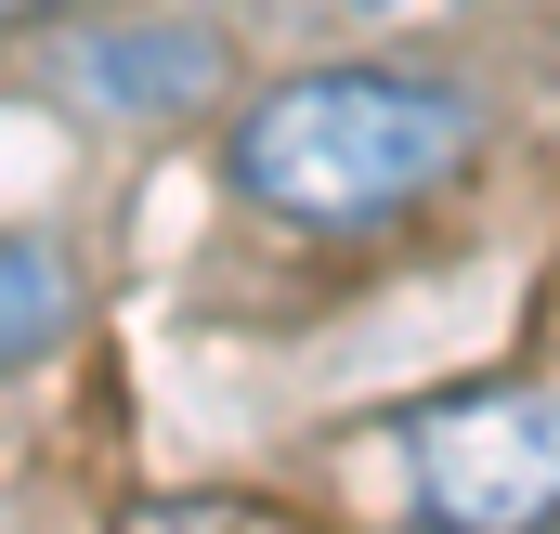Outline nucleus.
I'll use <instances>...</instances> for the list:
<instances>
[{
  "mask_svg": "<svg viewBox=\"0 0 560 534\" xmlns=\"http://www.w3.org/2000/svg\"><path fill=\"white\" fill-rule=\"evenodd\" d=\"M352 13H456V0H352Z\"/></svg>",
  "mask_w": 560,
  "mask_h": 534,
  "instance_id": "39448f33",
  "label": "nucleus"
},
{
  "mask_svg": "<svg viewBox=\"0 0 560 534\" xmlns=\"http://www.w3.org/2000/svg\"><path fill=\"white\" fill-rule=\"evenodd\" d=\"M66 313H79V274L26 235H0V365H39L66 339Z\"/></svg>",
  "mask_w": 560,
  "mask_h": 534,
  "instance_id": "20e7f679",
  "label": "nucleus"
},
{
  "mask_svg": "<svg viewBox=\"0 0 560 534\" xmlns=\"http://www.w3.org/2000/svg\"><path fill=\"white\" fill-rule=\"evenodd\" d=\"M482 156V92L430 66H300L235 105V196L300 235H378Z\"/></svg>",
  "mask_w": 560,
  "mask_h": 534,
  "instance_id": "f257e3e1",
  "label": "nucleus"
},
{
  "mask_svg": "<svg viewBox=\"0 0 560 534\" xmlns=\"http://www.w3.org/2000/svg\"><path fill=\"white\" fill-rule=\"evenodd\" d=\"M405 469H418L430 522L469 534H522L560 522V392H456L405 430Z\"/></svg>",
  "mask_w": 560,
  "mask_h": 534,
  "instance_id": "f03ea898",
  "label": "nucleus"
},
{
  "mask_svg": "<svg viewBox=\"0 0 560 534\" xmlns=\"http://www.w3.org/2000/svg\"><path fill=\"white\" fill-rule=\"evenodd\" d=\"M26 13H66V0H0V26H26Z\"/></svg>",
  "mask_w": 560,
  "mask_h": 534,
  "instance_id": "423d86ee",
  "label": "nucleus"
},
{
  "mask_svg": "<svg viewBox=\"0 0 560 534\" xmlns=\"http://www.w3.org/2000/svg\"><path fill=\"white\" fill-rule=\"evenodd\" d=\"M52 79H66L79 118L170 131V118H196V105L235 92V39L196 26V13H118V26H79V39L52 53Z\"/></svg>",
  "mask_w": 560,
  "mask_h": 534,
  "instance_id": "7ed1b4c3",
  "label": "nucleus"
}]
</instances>
